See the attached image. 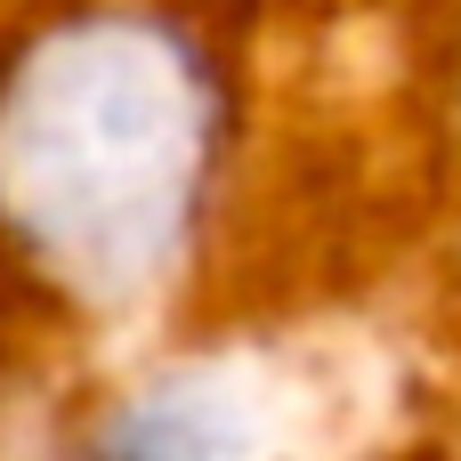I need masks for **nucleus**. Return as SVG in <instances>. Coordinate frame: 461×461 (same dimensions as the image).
Segmentation results:
<instances>
[{
    "label": "nucleus",
    "mask_w": 461,
    "mask_h": 461,
    "mask_svg": "<svg viewBox=\"0 0 461 461\" xmlns=\"http://www.w3.org/2000/svg\"><path fill=\"white\" fill-rule=\"evenodd\" d=\"M227 73L162 0H41L0 24V284L122 324L203 251Z\"/></svg>",
    "instance_id": "1"
},
{
    "label": "nucleus",
    "mask_w": 461,
    "mask_h": 461,
    "mask_svg": "<svg viewBox=\"0 0 461 461\" xmlns=\"http://www.w3.org/2000/svg\"><path fill=\"white\" fill-rule=\"evenodd\" d=\"M73 461H251V413L203 373H162L97 405Z\"/></svg>",
    "instance_id": "2"
}]
</instances>
